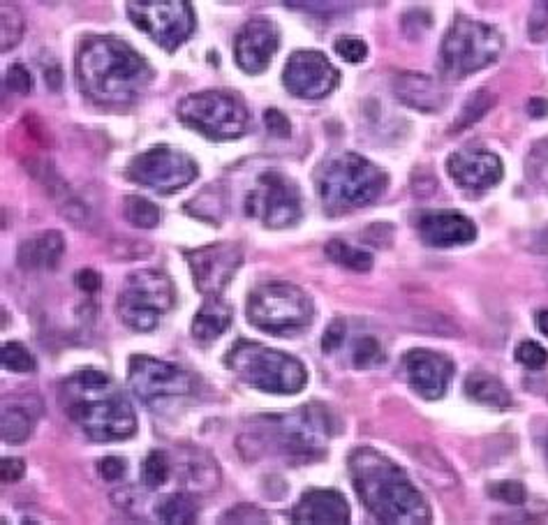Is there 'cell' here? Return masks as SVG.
Here are the masks:
<instances>
[{"label": "cell", "mask_w": 548, "mask_h": 525, "mask_svg": "<svg viewBox=\"0 0 548 525\" xmlns=\"http://www.w3.org/2000/svg\"><path fill=\"white\" fill-rule=\"evenodd\" d=\"M246 216L264 227L285 229L301 220V192L280 172H264L246 199Z\"/></svg>", "instance_id": "cell-13"}, {"label": "cell", "mask_w": 548, "mask_h": 525, "mask_svg": "<svg viewBox=\"0 0 548 525\" xmlns=\"http://www.w3.org/2000/svg\"><path fill=\"white\" fill-rule=\"evenodd\" d=\"M394 93L396 98L405 102L407 107L417 109L424 114L442 112L449 102V93L438 79L419 75V72H405L398 75L394 81Z\"/></svg>", "instance_id": "cell-21"}, {"label": "cell", "mask_w": 548, "mask_h": 525, "mask_svg": "<svg viewBox=\"0 0 548 525\" xmlns=\"http://www.w3.org/2000/svg\"><path fill=\"white\" fill-rule=\"evenodd\" d=\"M3 368L10 373H33L35 371V357L26 350L21 343H5L3 345Z\"/></svg>", "instance_id": "cell-33"}, {"label": "cell", "mask_w": 548, "mask_h": 525, "mask_svg": "<svg viewBox=\"0 0 548 525\" xmlns=\"http://www.w3.org/2000/svg\"><path fill=\"white\" fill-rule=\"evenodd\" d=\"M169 470H172V465H169L165 451L153 449L151 454L144 458L142 465V479L148 491H158V488L169 479Z\"/></svg>", "instance_id": "cell-31"}, {"label": "cell", "mask_w": 548, "mask_h": 525, "mask_svg": "<svg viewBox=\"0 0 548 525\" xmlns=\"http://www.w3.org/2000/svg\"><path fill=\"white\" fill-rule=\"evenodd\" d=\"M176 292L162 271H132L118 292L116 313L132 331H153L160 317L174 308Z\"/></svg>", "instance_id": "cell-9"}, {"label": "cell", "mask_w": 548, "mask_h": 525, "mask_svg": "<svg viewBox=\"0 0 548 525\" xmlns=\"http://www.w3.org/2000/svg\"><path fill=\"white\" fill-rule=\"evenodd\" d=\"M491 107H495V95L493 93H488V91L472 93L470 100L465 102L463 112H461V116H458V123L454 125V128L461 130V128H468V125H472V123L481 121V118L488 114V109H491Z\"/></svg>", "instance_id": "cell-32"}, {"label": "cell", "mask_w": 548, "mask_h": 525, "mask_svg": "<svg viewBox=\"0 0 548 525\" xmlns=\"http://www.w3.org/2000/svg\"><path fill=\"white\" fill-rule=\"evenodd\" d=\"M137 31L146 33L158 47L174 51L195 31V10L190 3L176 0H144L125 7Z\"/></svg>", "instance_id": "cell-11"}, {"label": "cell", "mask_w": 548, "mask_h": 525, "mask_svg": "<svg viewBox=\"0 0 548 525\" xmlns=\"http://www.w3.org/2000/svg\"><path fill=\"white\" fill-rule=\"evenodd\" d=\"M44 77H47V86L54 88V91H58L61 88V70H58V65L54 70H44Z\"/></svg>", "instance_id": "cell-48"}, {"label": "cell", "mask_w": 548, "mask_h": 525, "mask_svg": "<svg viewBox=\"0 0 548 525\" xmlns=\"http://www.w3.org/2000/svg\"><path fill=\"white\" fill-rule=\"evenodd\" d=\"M419 234L426 246L454 248L477 239V227L461 213H428L419 220Z\"/></svg>", "instance_id": "cell-20"}, {"label": "cell", "mask_w": 548, "mask_h": 525, "mask_svg": "<svg viewBox=\"0 0 548 525\" xmlns=\"http://www.w3.org/2000/svg\"><path fill=\"white\" fill-rule=\"evenodd\" d=\"M179 118L183 125L199 135L218 139H236L248 128V109L239 95L227 91H202L181 100Z\"/></svg>", "instance_id": "cell-10"}, {"label": "cell", "mask_w": 548, "mask_h": 525, "mask_svg": "<svg viewBox=\"0 0 548 525\" xmlns=\"http://www.w3.org/2000/svg\"><path fill=\"white\" fill-rule=\"evenodd\" d=\"M403 371L414 394L426 401H440L454 377V361L433 350H412L405 354Z\"/></svg>", "instance_id": "cell-19"}, {"label": "cell", "mask_w": 548, "mask_h": 525, "mask_svg": "<svg viewBox=\"0 0 548 525\" xmlns=\"http://www.w3.org/2000/svg\"><path fill=\"white\" fill-rule=\"evenodd\" d=\"M7 88L19 95H28L33 91V75L21 63L12 65V68L7 70Z\"/></svg>", "instance_id": "cell-40"}, {"label": "cell", "mask_w": 548, "mask_h": 525, "mask_svg": "<svg viewBox=\"0 0 548 525\" xmlns=\"http://www.w3.org/2000/svg\"><path fill=\"white\" fill-rule=\"evenodd\" d=\"M350 477L359 500L382 523H428L431 509L410 477L380 451L361 447L350 456Z\"/></svg>", "instance_id": "cell-2"}, {"label": "cell", "mask_w": 548, "mask_h": 525, "mask_svg": "<svg viewBox=\"0 0 548 525\" xmlns=\"http://www.w3.org/2000/svg\"><path fill=\"white\" fill-rule=\"evenodd\" d=\"M241 440H250V449L262 447L287 458H310L322 454L329 440L327 410L306 405L285 417L259 419L253 431L243 433Z\"/></svg>", "instance_id": "cell-5"}, {"label": "cell", "mask_w": 548, "mask_h": 525, "mask_svg": "<svg viewBox=\"0 0 548 525\" xmlns=\"http://www.w3.org/2000/svg\"><path fill=\"white\" fill-rule=\"evenodd\" d=\"M188 260L195 287L204 297H220L222 290L232 283L243 262V253L239 243H209V246L188 250Z\"/></svg>", "instance_id": "cell-15"}, {"label": "cell", "mask_w": 548, "mask_h": 525, "mask_svg": "<svg viewBox=\"0 0 548 525\" xmlns=\"http://www.w3.org/2000/svg\"><path fill=\"white\" fill-rule=\"evenodd\" d=\"M516 361L530 371H539L548 364V352L542 345L535 343V340H523L521 345L516 347Z\"/></svg>", "instance_id": "cell-36"}, {"label": "cell", "mask_w": 548, "mask_h": 525, "mask_svg": "<svg viewBox=\"0 0 548 525\" xmlns=\"http://www.w3.org/2000/svg\"><path fill=\"white\" fill-rule=\"evenodd\" d=\"M324 253H327L329 260L338 266H345V269L350 271H359L366 273L373 269V255L366 253V250H359L350 246V243L333 239L327 243V248H324Z\"/></svg>", "instance_id": "cell-28"}, {"label": "cell", "mask_w": 548, "mask_h": 525, "mask_svg": "<svg viewBox=\"0 0 548 525\" xmlns=\"http://www.w3.org/2000/svg\"><path fill=\"white\" fill-rule=\"evenodd\" d=\"M74 283H77V287L84 294H95V292H100L102 278H100L98 271L81 269V271H77V276H74Z\"/></svg>", "instance_id": "cell-44"}, {"label": "cell", "mask_w": 548, "mask_h": 525, "mask_svg": "<svg viewBox=\"0 0 548 525\" xmlns=\"http://www.w3.org/2000/svg\"><path fill=\"white\" fill-rule=\"evenodd\" d=\"M255 516H262V519H264V514H262V512H255L253 507L241 505V507L232 509V512H227V514H225V521L232 519V521H236V523H248V521H253Z\"/></svg>", "instance_id": "cell-46"}, {"label": "cell", "mask_w": 548, "mask_h": 525, "mask_svg": "<svg viewBox=\"0 0 548 525\" xmlns=\"http://www.w3.org/2000/svg\"><path fill=\"white\" fill-rule=\"evenodd\" d=\"M123 216L130 225L153 229L160 225L162 213L153 202H148L146 197H125L123 199Z\"/></svg>", "instance_id": "cell-30"}, {"label": "cell", "mask_w": 548, "mask_h": 525, "mask_svg": "<svg viewBox=\"0 0 548 525\" xmlns=\"http://www.w3.org/2000/svg\"><path fill=\"white\" fill-rule=\"evenodd\" d=\"M488 493H491L495 500L507 502V505H523L525 498H528L521 482H495L488 488Z\"/></svg>", "instance_id": "cell-37"}, {"label": "cell", "mask_w": 548, "mask_h": 525, "mask_svg": "<svg viewBox=\"0 0 548 525\" xmlns=\"http://www.w3.org/2000/svg\"><path fill=\"white\" fill-rule=\"evenodd\" d=\"M345 334H347V324L345 320H333L327 331H324V338H322V350L327 354H333L338 350L340 345L345 343Z\"/></svg>", "instance_id": "cell-42"}, {"label": "cell", "mask_w": 548, "mask_h": 525, "mask_svg": "<svg viewBox=\"0 0 548 525\" xmlns=\"http://www.w3.org/2000/svg\"><path fill=\"white\" fill-rule=\"evenodd\" d=\"M465 394H468L470 401L495 410H505L512 405V394H509L505 384L486 371H472L465 377Z\"/></svg>", "instance_id": "cell-25"}, {"label": "cell", "mask_w": 548, "mask_h": 525, "mask_svg": "<svg viewBox=\"0 0 548 525\" xmlns=\"http://www.w3.org/2000/svg\"><path fill=\"white\" fill-rule=\"evenodd\" d=\"M537 327L544 336H548V310H539L537 313Z\"/></svg>", "instance_id": "cell-49"}, {"label": "cell", "mask_w": 548, "mask_h": 525, "mask_svg": "<svg viewBox=\"0 0 548 525\" xmlns=\"http://www.w3.org/2000/svg\"><path fill=\"white\" fill-rule=\"evenodd\" d=\"M338 70L320 51H294L285 65L283 84L294 98L322 100L336 91Z\"/></svg>", "instance_id": "cell-16"}, {"label": "cell", "mask_w": 548, "mask_h": 525, "mask_svg": "<svg viewBox=\"0 0 548 525\" xmlns=\"http://www.w3.org/2000/svg\"><path fill=\"white\" fill-rule=\"evenodd\" d=\"M155 516L162 523H195L197 521V505L185 493H169L158 500L155 505Z\"/></svg>", "instance_id": "cell-27"}, {"label": "cell", "mask_w": 548, "mask_h": 525, "mask_svg": "<svg viewBox=\"0 0 548 525\" xmlns=\"http://www.w3.org/2000/svg\"><path fill=\"white\" fill-rule=\"evenodd\" d=\"M264 123H266V130H269L273 137L287 139V137L292 135L290 118H287L283 112H280V109H266V112H264Z\"/></svg>", "instance_id": "cell-41"}, {"label": "cell", "mask_w": 548, "mask_h": 525, "mask_svg": "<svg viewBox=\"0 0 548 525\" xmlns=\"http://www.w3.org/2000/svg\"><path fill=\"white\" fill-rule=\"evenodd\" d=\"M0 475H3L5 484L19 482V479L26 475V463L21 461V458H3V463H0Z\"/></svg>", "instance_id": "cell-43"}, {"label": "cell", "mask_w": 548, "mask_h": 525, "mask_svg": "<svg viewBox=\"0 0 548 525\" xmlns=\"http://www.w3.org/2000/svg\"><path fill=\"white\" fill-rule=\"evenodd\" d=\"M197 162L174 146H153L144 153H137L128 165V176L139 186L153 188L162 195L190 186L197 179Z\"/></svg>", "instance_id": "cell-12"}, {"label": "cell", "mask_w": 548, "mask_h": 525, "mask_svg": "<svg viewBox=\"0 0 548 525\" xmlns=\"http://www.w3.org/2000/svg\"><path fill=\"white\" fill-rule=\"evenodd\" d=\"M294 523H347L350 507L338 491H308L292 509Z\"/></svg>", "instance_id": "cell-22"}, {"label": "cell", "mask_w": 548, "mask_h": 525, "mask_svg": "<svg viewBox=\"0 0 548 525\" xmlns=\"http://www.w3.org/2000/svg\"><path fill=\"white\" fill-rule=\"evenodd\" d=\"M61 405L74 424L95 442L128 440L137 431L135 410L107 373H72L61 384Z\"/></svg>", "instance_id": "cell-3"}, {"label": "cell", "mask_w": 548, "mask_h": 525, "mask_svg": "<svg viewBox=\"0 0 548 525\" xmlns=\"http://www.w3.org/2000/svg\"><path fill=\"white\" fill-rule=\"evenodd\" d=\"M65 253V239L61 232L56 229H49V232H42L31 239L21 241L17 262L21 269L26 271H56L58 264L63 260Z\"/></svg>", "instance_id": "cell-23"}, {"label": "cell", "mask_w": 548, "mask_h": 525, "mask_svg": "<svg viewBox=\"0 0 548 525\" xmlns=\"http://www.w3.org/2000/svg\"><path fill=\"white\" fill-rule=\"evenodd\" d=\"M352 361L357 368H373L384 361V350L373 336H361L352 350Z\"/></svg>", "instance_id": "cell-34"}, {"label": "cell", "mask_w": 548, "mask_h": 525, "mask_svg": "<svg viewBox=\"0 0 548 525\" xmlns=\"http://www.w3.org/2000/svg\"><path fill=\"white\" fill-rule=\"evenodd\" d=\"M234 310L227 301L220 297H206L202 308L197 310L195 320H192V336L197 343H211V340L220 338L232 324Z\"/></svg>", "instance_id": "cell-24"}, {"label": "cell", "mask_w": 548, "mask_h": 525, "mask_svg": "<svg viewBox=\"0 0 548 525\" xmlns=\"http://www.w3.org/2000/svg\"><path fill=\"white\" fill-rule=\"evenodd\" d=\"M74 68L81 93L100 105H130L153 79L146 58L125 40L109 35L81 42Z\"/></svg>", "instance_id": "cell-1"}, {"label": "cell", "mask_w": 548, "mask_h": 525, "mask_svg": "<svg viewBox=\"0 0 548 525\" xmlns=\"http://www.w3.org/2000/svg\"><path fill=\"white\" fill-rule=\"evenodd\" d=\"M387 174L359 153H338L317 174V190L329 216L357 211L373 204L387 190Z\"/></svg>", "instance_id": "cell-4"}, {"label": "cell", "mask_w": 548, "mask_h": 525, "mask_svg": "<svg viewBox=\"0 0 548 525\" xmlns=\"http://www.w3.org/2000/svg\"><path fill=\"white\" fill-rule=\"evenodd\" d=\"M40 417V408H31V401H12L3 405V440L7 445H21L31 438L33 428Z\"/></svg>", "instance_id": "cell-26"}, {"label": "cell", "mask_w": 548, "mask_h": 525, "mask_svg": "<svg viewBox=\"0 0 548 525\" xmlns=\"http://www.w3.org/2000/svg\"><path fill=\"white\" fill-rule=\"evenodd\" d=\"M447 172L470 195H481L502 181V160L488 149H461L449 155Z\"/></svg>", "instance_id": "cell-18"}, {"label": "cell", "mask_w": 548, "mask_h": 525, "mask_svg": "<svg viewBox=\"0 0 548 525\" xmlns=\"http://www.w3.org/2000/svg\"><path fill=\"white\" fill-rule=\"evenodd\" d=\"M280 47V31L276 21L266 17H255L243 24L234 40L236 65L246 75H262L269 68L271 58Z\"/></svg>", "instance_id": "cell-17"}, {"label": "cell", "mask_w": 548, "mask_h": 525, "mask_svg": "<svg viewBox=\"0 0 548 525\" xmlns=\"http://www.w3.org/2000/svg\"><path fill=\"white\" fill-rule=\"evenodd\" d=\"M336 54L347 63H361L368 56V44L359 38H338Z\"/></svg>", "instance_id": "cell-38"}, {"label": "cell", "mask_w": 548, "mask_h": 525, "mask_svg": "<svg viewBox=\"0 0 548 525\" xmlns=\"http://www.w3.org/2000/svg\"><path fill=\"white\" fill-rule=\"evenodd\" d=\"M528 169L539 183L548 186V139L539 142L528 158Z\"/></svg>", "instance_id": "cell-39"}, {"label": "cell", "mask_w": 548, "mask_h": 525, "mask_svg": "<svg viewBox=\"0 0 548 525\" xmlns=\"http://www.w3.org/2000/svg\"><path fill=\"white\" fill-rule=\"evenodd\" d=\"M225 364L239 380L266 394H299L308 382V371L299 359L250 340H239L229 350Z\"/></svg>", "instance_id": "cell-6"}, {"label": "cell", "mask_w": 548, "mask_h": 525, "mask_svg": "<svg viewBox=\"0 0 548 525\" xmlns=\"http://www.w3.org/2000/svg\"><path fill=\"white\" fill-rule=\"evenodd\" d=\"M248 322L271 336L299 334L313 322V299L292 283H264L248 297Z\"/></svg>", "instance_id": "cell-7"}, {"label": "cell", "mask_w": 548, "mask_h": 525, "mask_svg": "<svg viewBox=\"0 0 548 525\" xmlns=\"http://www.w3.org/2000/svg\"><path fill=\"white\" fill-rule=\"evenodd\" d=\"M440 54L444 72L454 79H463L498 61L502 54V35L491 24L461 14L444 35Z\"/></svg>", "instance_id": "cell-8"}, {"label": "cell", "mask_w": 548, "mask_h": 525, "mask_svg": "<svg viewBox=\"0 0 548 525\" xmlns=\"http://www.w3.org/2000/svg\"><path fill=\"white\" fill-rule=\"evenodd\" d=\"M185 482L190 491H213L220 484V470L209 456H197L185 463Z\"/></svg>", "instance_id": "cell-29"}, {"label": "cell", "mask_w": 548, "mask_h": 525, "mask_svg": "<svg viewBox=\"0 0 548 525\" xmlns=\"http://www.w3.org/2000/svg\"><path fill=\"white\" fill-rule=\"evenodd\" d=\"M128 384L139 401L158 408V405L183 398L192 391V377L183 368L169 361L135 354L128 366Z\"/></svg>", "instance_id": "cell-14"}, {"label": "cell", "mask_w": 548, "mask_h": 525, "mask_svg": "<svg viewBox=\"0 0 548 525\" xmlns=\"http://www.w3.org/2000/svg\"><path fill=\"white\" fill-rule=\"evenodd\" d=\"M100 475H102V479H107V482H116V479H121L125 475V461L118 456L102 458Z\"/></svg>", "instance_id": "cell-45"}, {"label": "cell", "mask_w": 548, "mask_h": 525, "mask_svg": "<svg viewBox=\"0 0 548 525\" xmlns=\"http://www.w3.org/2000/svg\"><path fill=\"white\" fill-rule=\"evenodd\" d=\"M528 114L532 118H544V116H548V100L546 98H530V102H528Z\"/></svg>", "instance_id": "cell-47"}, {"label": "cell", "mask_w": 548, "mask_h": 525, "mask_svg": "<svg viewBox=\"0 0 548 525\" xmlns=\"http://www.w3.org/2000/svg\"><path fill=\"white\" fill-rule=\"evenodd\" d=\"M21 35H24V17L17 7L3 5V51L17 47Z\"/></svg>", "instance_id": "cell-35"}]
</instances>
